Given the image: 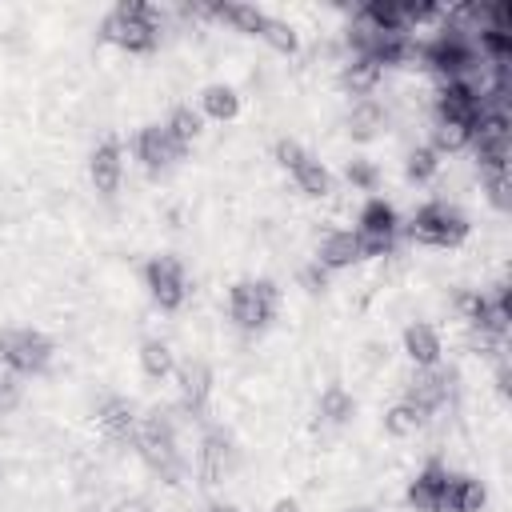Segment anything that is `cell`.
<instances>
[{
    "label": "cell",
    "instance_id": "7a4b0ae2",
    "mask_svg": "<svg viewBox=\"0 0 512 512\" xmlns=\"http://www.w3.org/2000/svg\"><path fill=\"white\" fill-rule=\"evenodd\" d=\"M404 232H408L416 244H428V248H460V244L468 240L472 224H468V216H464L456 204H448V200H428L424 208L412 212V220H408Z\"/></svg>",
    "mask_w": 512,
    "mask_h": 512
},
{
    "label": "cell",
    "instance_id": "d4e9b609",
    "mask_svg": "<svg viewBox=\"0 0 512 512\" xmlns=\"http://www.w3.org/2000/svg\"><path fill=\"white\" fill-rule=\"evenodd\" d=\"M140 368H144L148 380H168L176 372V356L164 340H144L140 344Z\"/></svg>",
    "mask_w": 512,
    "mask_h": 512
},
{
    "label": "cell",
    "instance_id": "f546056e",
    "mask_svg": "<svg viewBox=\"0 0 512 512\" xmlns=\"http://www.w3.org/2000/svg\"><path fill=\"white\" fill-rule=\"evenodd\" d=\"M344 176H348V184H352V188H364V192H372V188H376V168H372L364 156H352V160H348V168H344Z\"/></svg>",
    "mask_w": 512,
    "mask_h": 512
},
{
    "label": "cell",
    "instance_id": "f1b7e54d",
    "mask_svg": "<svg viewBox=\"0 0 512 512\" xmlns=\"http://www.w3.org/2000/svg\"><path fill=\"white\" fill-rule=\"evenodd\" d=\"M480 184H484V196H488V204H492V208H500V212H508V208H512L508 172H492V176H480Z\"/></svg>",
    "mask_w": 512,
    "mask_h": 512
},
{
    "label": "cell",
    "instance_id": "277c9868",
    "mask_svg": "<svg viewBox=\"0 0 512 512\" xmlns=\"http://www.w3.org/2000/svg\"><path fill=\"white\" fill-rule=\"evenodd\" d=\"M52 360V340L36 328H0V364L16 376H36Z\"/></svg>",
    "mask_w": 512,
    "mask_h": 512
},
{
    "label": "cell",
    "instance_id": "d6a6232c",
    "mask_svg": "<svg viewBox=\"0 0 512 512\" xmlns=\"http://www.w3.org/2000/svg\"><path fill=\"white\" fill-rule=\"evenodd\" d=\"M112 512H152V504H148V500H140V496H128V500H116V504H112Z\"/></svg>",
    "mask_w": 512,
    "mask_h": 512
},
{
    "label": "cell",
    "instance_id": "8992f818",
    "mask_svg": "<svg viewBox=\"0 0 512 512\" xmlns=\"http://www.w3.org/2000/svg\"><path fill=\"white\" fill-rule=\"evenodd\" d=\"M144 284H148V296L164 312H176L188 300V272H184V264L176 256H152L144 264Z\"/></svg>",
    "mask_w": 512,
    "mask_h": 512
},
{
    "label": "cell",
    "instance_id": "9a60e30c",
    "mask_svg": "<svg viewBox=\"0 0 512 512\" xmlns=\"http://www.w3.org/2000/svg\"><path fill=\"white\" fill-rule=\"evenodd\" d=\"M484 504H488L484 480H476V476H452L448 472L440 512H484Z\"/></svg>",
    "mask_w": 512,
    "mask_h": 512
},
{
    "label": "cell",
    "instance_id": "4fadbf2b",
    "mask_svg": "<svg viewBox=\"0 0 512 512\" xmlns=\"http://www.w3.org/2000/svg\"><path fill=\"white\" fill-rule=\"evenodd\" d=\"M404 356L412 360V368H436L440 364V356H444V340H440V332L432 328V324H424V320H412L408 328H404Z\"/></svg>",
    "mask_w": 512,
    "mask_h": 512
},
{
    "label": "cell",
    "instance_id": "e0dca14e",
    "mask_svg": "<svg viewBox=\"0 0 512 512\" xmlns=\"http://www.w3.org/2000/svg\"><path fill=\"white\" fill-rule=\"evenodd\" d=\"M380 84H384V68H380L376 60H368V56H348V60L340 64V88H344V92L368 100Z\"/></svg>",
    "mask_w": 512,
    "mask_h": 512
},
{
    "label": "cell",
    "instance_id": "7c38bea8",
    "mask_svg": "<svg viewBox=\"0 0 512 512\" xmlns=\"http://www.w3.org/2000/svg\"><path fill=\"white\" fill-rule=\"evenodd\" d=\"M444 480H448V468L440 460L424 464L412 484H408V508L412 512H440V500H444Z\"/></svg>",
    "mask_w": 512,
    "mask_h": 512
},
{
    "label": "cell",
    "instance_id": "cb8c5ba5",
    "mask_svg": "<svg viewBox=\"0 0 512 512\" xmlns=\"http://www.w3.org/2000/svg\"><path fill=\"white\" fill-rule=\"evenodd\" d=\"M428 144L440 152V156H452V152H464L472 144V128L468 124H452V120H432V136Z\"/></svg>",
    "mask_w": 512,
    "mask_h": 512
},
{
    "label": "cell",
    "instance_id": "2e32d148",
    "mask_svg": "<svg viewBox=\"0 0 512 512\" xmlns=\"http://www.w3.org/2000/svg\"><path fill=\"white\" fill-rule=\"evenodd\" d=\"M176 380H180V404H184V412L188 416H200L204 404H208V396H212V372H208V364L188 360L184 368H176Z\"/></svg>",
    "mask_w": 512,
    "mask_h": 512
},
{
    "label": "cell",
    "instance_id": "9c48e42d",
    "mask_svg": "<svg viewBox=\"0 0 512 512\" xmlns=\"http://www.w3.org/2000/svg\"><path fill=\"white\" fill-rule=\"evenodd\" d=\"M88 180H92V188L100 196H112L120 188V180H124V152H120L116 140H104V144L92 148V156H88Z\"/></svg>",
    "mask_w": 512,
    "mask_h": 512
},
{
    "label": "cell",
    "instance_id": "3957f363",
    "mask_svg": "<svg viewBox=\"0 0 512 512\" xmlns=\"http://www.w3.org/2000/svg\"><path fill=\"white\" fill-rule=\"evenodd\" d=\"M280 312V288L272 280H236L228 288V316L244 332H260Z\"/></svg>",
    "mask_w": 512,
    "mask_h": 512
},
{
    "label": "cell",
    "instance_id": "8d00e7d4",
    "mask_svg": "<svg viewBox=\"0 0 512 512\" xmlns=\"http://www.w3.org/2000/svg\"><path fill=\"white\" fill-rule=\"evenodd\" d=\"M356 512H368V508H356Z\"/></svg>",
    "mask_w": 512,
    "mask_h": 512
},
{
    "label": "cell",
    "instance_id": "6da1fadb",
    "mask_svg": "<svg viewBox=\"0 0 512 512\" xmlns=\"http://www.w3.org/2000/svg\"><path fill=\"white\" fill-rule=\"evenodd\" d=\"M160 12L152 4L140 0H124L116 4L104 20H100V40L116 44L120 52H152L160 40Z\"/></svg>",
    "mask_w": 512,
    "mask_h": 512
},
{
    "label": "cell",
    "instance_id": "44dd1931",
    "mask_svg": "<svg viewBox=\"0 0 512 512\" xmlns=\"http://www.w3.org/2000/svg\"><path fill=\"white\" fill-rule=\"evenodd\" d=\"M316 416H320V424H348V420L356 416L352 392H348L344 384H328V388L320 392V400H316Z\"/></svg>",
    "mask_w": 512,
    "mask_h": 512
},
{
    "label": "cell",
    "instance_id": "ac0fdd59",
    "mask_svg": "<svg viewBox=\"0 0 512 512\" xmlns=\"http://www.w3.org/2000/svg\"><path fill=\"white\" fill-rule=\"evenodd\" d=\"M292 180H296V188H300L304 196H312V200H328V196L336 192V180H332L328 164H324L320 156H312V152L292 168Z\"/></svg>",
    "mask_w": 512,
    "mask_h": 512
},
{
    "label": "cell",
    "instance_id": "d590c367",
    "mask_svg": "<svg viewBox=\"0 0 512 512\" xmlns=\"http://www.w3.org/2000/svg\"><path fill=\"white\" fill-rule=\"evenodd\" d=\"M208 512H244V508H236V504H212Z\"/></svg>",
    "mask_w": 512,
    "mask_h": 512
},
{
    "label": "cell",
    "instance_id": "5bb4252c",
    "mask_svg": "<svg viewBox=\"0 0 512 512\" xmlns=\"http://www.w3.org/2000/svg\"><path fill=\"white\" fill-rule=\"evenodd\" d=\"M388 104H380L376 96H368V100H356L352 108H348V116H344V132L352 136V140H376L384 128H388Z\"/></svg>",
    "mask_w": 512,
    "mask_h": 512
},
{
    "label": "cell",
    "instance_id": "7402d4cb",
    "mask_svg": "<svg viewBox=\"0 0 512 512\" xmlns=\"http://www.w3.org/2000/svg\"><path fill=\"white\" fill-rule=\"evenodd\" d=\"M264 16L268 12H260L256 4H244V0H228V4H212V20H224V24H232L236 32H260V24H264Z\"/></svg>",
    "mask_w": 512,
    "mask_h": 512
},
{
    "label": "cell",
    "instance_id": "8fae6325",
    "mask_svg": "<svg viewBox=\"0 0 512 512\" xmlns=\"http://www.w3.org/2000/svg\"><path fill=\"white\" fill-rule=\"evenodd\" d=\"M136 424H140V416H136V408H132L124 396H104V400L96 404V428H100L108 440L132 444Z\"/></svg>",
    "mask_w": 512,
    "mask_h": 512
},
{
    "label": "cell",
    "instance_id": "4dcf8cb0",
    "mask_svg": "<svg viewBox=\"0 0 512 512\" xmlns=\"http://www.w3.org/2000/svg\"><path fill=\"white\" fill-rule=\"evenodd\" d=\"M272 152H276V164H280V168H288V172H292V168H296V164H300V160L308 156V152H304V148H300V144H296L292 136H280Z\"/></svg>",
    "mask_w": 512,
    "mask_h": 512
},
{
    "label": "cell",
    "instance_id": "d6986e66",
    "mask_svg": "<svg viewBox=\"0 0 512 512\" xmlns=\"http://www.w3.org/2000/svg\"><path fill=\"white\" fill-rule=\"evenodd\" d=\"M232 472V444L224 432H208L200 444V476L204 484H220Z\"/></svg>",
    "mask_w": 512,
    "mask_h": 512
},
{
    "label": "cell",
    "instance_id": "484cf974",
    "mask_svg": "<svg viewBox=\"0 0 512 512\" xmlns=\"http://www.w3.org/2000/svg\"><path fill=\"white\" fill-rule=\"evenodd\" d=\"M268 48H276V52H284V56H292L296 48H300V36H296V28L288 24V20H280V16H264V24H260V32H256Z\"/></svg>",
    "mask_w": 512,
    "mask_h": 512
},
{
    "label": "cell",
    "instance_id": "30bf717a",
    "mask_svg": "<svg viewBox=\"0 0 512 512\" xmlns=\"http://www.w3.org/2000/svg\"><path fill=\"white\" fill-rule=\"evenodd\" d=\"M360 260V244H356V232L352 228H328L316 244V260L324 272H344Z\"/></svg>",
    "mask_w": 512,
    "mask_h": 512
},
{
    "label": "cell",
    "instance_id": "5b68a950",
    "mask_svg": "<svg viewBox=\"0 0 512 512\" xmlns=\"http://www.w3.org/2000/svg\"><path fill=\"white\" fill-rule=\"evenodd\" d=\"M352 232H356V244H360V260H380V256H392L400 220H396L392 204L368 200V204L360 208V220H356Z\"/></svg>",
    "mask_w": 512,
    "mask_h": 512
},
{
    "label": "cell",
    "instance_id": "ba28073f",
    "mask_svg": "<svg viewBox=\"0 0 512 512\" xmlns=\"http://www.w3.org/2000/svg\"><path fill=\"white\" fill-rule=\"evenodd\" d=\"M136 156H140V164H144L148 172H164V168H172V164L184 156V148L168 136L164 124H148V128H140V136H136Z\"/></svg>",
    "mask_w": 512,
    "mask_h": 512
},
{
    "label": "cell",
    "instance_id": "1f68e13d",
    "mask_svg": "<svg viewBox=\"0 0 512 512\" xmlns=\"http://www.w3.org/2000/svg\"><path fill=\"white\" fill-rule=\"evenodd\" d=\"M16 400H20V384H16V376H12V372H0V416L12 412Z\"/></svg>",
    "mask_w": 512,
    "mask_h": 512
},
{
    "label": "cell",
    "instance_id": "836d02e7",
    "mask_svg": "<svg viewBox=\"0 0 512 512\" xmlns=\"http://www.w3.org/2000/svg\"><path fill=\"white\" fill-rule=\"evenodd\" d=\"M324 280H328V272H324L320 264H312V268H304V284H308V288H324Z\"/></svg>",
    "mask_w": 512,
    "mask_h": 512
},
{
    "label": "cell",
    "instance_id": "ffe728a7",
    "mask_svg": "<svg viewBox=\"0 0 512 512\" xmlns=\"http://www.w3.org/2000/svg\"><path fill=\"white\" fill-rule=\"evenodd\" d=\"M200 116H212V120H236L240 116V92L232 84H208L200 92Z\"/></svg>",
    "mask_w": 512,
    "mask_h": 512
},
{
    "label": "cell",
    "instance_id": "603a6c76",
    "mask_svg": "<svg viewBox=\"0 0 512 512\" xmlns=\"http://www.w3.org/2000/svg\"><path fill=\"white\" fill-rule=\"evenodd\" d=\"M424 424H428V412H420V408H416V404H408V400H396V404L384 412V432H388V436H396V440L416 436Z\"/></svg>",
    "mask_w": 512,
    "mask_h": 512
},
{
    "label": "cell",
    "instance_id": "4316f807",
    "mask_svg": "<svg viewBox=\"0 0 512 512\" xmlns=\"http://www.w3.org/2000/svg\"><path fill=\"white\" fill-rule=\"evenodd\" d=\"M164 128H168V136H172L180 148H188V144L204 132V116H200V112H192L188 104H180V108H172V116H168V124H164Z\"/></svg>",
    "mask_w": 512,
    "mask_h": 512
},
{
    "label": "cell",
    "instance_id": "83f0119b",
    "mask_svg": "<svg viewBox=\"0 0 512 512\" xmlns=\"http://www.w3.org/2000/svg\"><path fill=\"white\" fill-rule=\"evenodd\" d=\"M436 172H440V152H436L432 144H416V148H408V160H404V176H408V180L424 184V180H432Z\"/></svg>",
    "mask_w": 512,
    "mask_h": 512
},
{
    "label": "cell",
    "instance_id": "52a82bcc",
    "mask_svg": "<svg viewBox=\"0 0 512 512\" xmlns=\"http://www.w3.org/2000/svg\"><path fill=\"white\" fill-rule=\"evenodd\" d=\"M452 388H456V376L448 368H440V364L436 368H412V376L404 384V400L432 416V412H440L448 404Z\"/></svg>",
    "mask_w": 512,
    "mask_h": 512
},
{
    "label": "cell",
    "instance_id": "e575fe53",
    "mask_svg": "<svg viewBox=\"0 0 512 512\" xmlns=\"http://www.w3.org/2000/svg\"><path fill=\"white\" fill-rule=\"evenodd\" d=\"M272 512H300V504H296L292 496H284V500H276V504H272Z\"/></svg>",
    "mask_w": 512,
    "mask_h": 512
}]
</instances>
